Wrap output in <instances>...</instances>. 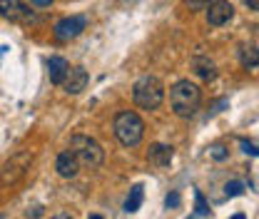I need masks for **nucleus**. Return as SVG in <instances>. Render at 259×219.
Returning <instances> with one entry per match:
<instances>
[{"instance_id": "nucleus-1", "label": "nucleus", "mask_w": 259, "mask_h": 219, "mask_svg": "<svg viewBox=\"0 0 259 219\" xmlns=\"http://www.w3.org/2000/svg\"><path fill=\"white\" fill-rule=\"evenodd\" d=\"M202 105V90L190 80H177L169 87V107L177 117H192Z\"/></svg>"}, {"instance_id": "nucleus-2", "label": "nucleus", "mask_w": 259, "mask_h": 219, "mask_svg": "<svg viewBox=\"0 0 259 219\" xmlns=\"http://www.w3.org/2000/svg\"><path fill=\"white\" fill-rule=\"evenodd\" d=\"M112 132L117 137V142L122 147H137L145 137V122L137 112L132 110H122L115 115V122H112Z\"/></svg>"}, {"instance_id": "nucleus-3", "label": "nucleus", "mask_w": 259, "mask_h": 219, "mask_svg": "<svg viewBox=\"0 0 259 219\" xmlns=\"http://www.w3.org/2000/svg\"><path fill=\"white\" fill-rule=\"evenodd\" d=\"M132 100L140 110H157L164 100V85L155 75H142L135 87H132Z\"/></svg>"}, {"instance_id": "nucleus-4", "label": "nucleus", "mask_w": 259, "mask_h": 219, "mask_svg": "<svg viewBox=\"0 0 259 219\" xmlns=\"http://www.w3.org/2000/svg\"><path fill=\"white\" fill-rule=\"evenodd\" d=\"M67 150L77 157L80 167L95 169V167H100V164L105 162V150L100 147L97 140L88 137V135H75V137L70 140V147H67Z\"/></svg>"}, {"instance_id": "nucleus-5", "label": "nucleus", "mask_w": 259, "mask_h": 219, "mask_svg": "<svg viewBox=\"0 0 259 219\" xmlns=\"http://www.w3.org/2000/svg\"><path fill=\"white\" fill-rule=\"evenodd\" d=\"M32 164V152L30 150H23V152H15L3 167H0V187H15L25 180L28 169Z\"/></svg>"}, {"instance_id": "nucleus-6", "label": "nucleus", "mask_w": 259, "mask_h": 219, "mask_svg": "<svg viewBox=\"0 0 259 219\" xmlns=\"http://www.w3.org/2000/svg\"><path fill=\"white\" fill-rule=\"evenodd\" d=\"M0 18L10 23H23V25L37 23V18L32 15V10L23 0H0Z\"/></svg>"}, {"instance_id": "nucleus-7", "label": "nucleus", "mask_w": 259, "mask_h": 219, "mask_svg": "<svg viewBox=\"0 0 259 219\" xmlns=\"http://www.w3.org/2000/svg\"><path fill=\"white\" fill-rule=\"evenodd\" d=\"M88 28V18L85 15H70V18H63V20H58L55 23V40L58 42H70V40H75L77 35H82V30Z\"/></svg>"}, {"instance_id": "nucleus-8", "label": "nucleus", "mask_w": 259, "mask_h": 219, "mask_svg": "<svg viewBox=\"0 0 259 219\" xmlns=\"http://www.w3.org/2000/svg\"><path fill=\"white\" fill-rule=\"evenodd\" d=\"M207 8H209L207 10V23L212 28H222L234 18V5L229 0H212Z\"/></svg>"}, {"instance_id": "nucleus-9", "label": "nucleus", "mask_w": 259, "mask_h": 219, "mask_svg": "<svg viewBox=\"0 0 259 219\" xmlns=\"http://www.w3.org/2000/svg\"><path fill=\"white\" fill-rule=\"evenodd\" d=\"M88 70L85 67H67V72H65L63 77V90L67 95H80L85 87H88Z\"/></svg>"}, {"instance_id": "nucleus-10", "label": "nucleus", "mask_w": 259, "mask_h": 219, "mask_svg": "<svg viewBox=\"0 0 259 219\" xmlns=\"http://www.w3.org/2000/svg\"><path fill=\"white\" fill-rule=\"evenodd\" d=\"M55 169H58V174H60V177L70 180V177H75V174L80 172V162H77V157L72 155L70 150H65V152H60V155H58Z\"/></svg>"}, {"instance_id": "nucleus-11", "label": "nucleus", "mask_w": 259, "mask_h": 219, "mask_svg": "<svg viewBox=\"0 0 259 219\" xmlns=\"http://www.w3.org/2000/svg\"><path fill=\"white\" fill-rule=\"evenodd\" d=\"M192 70L204 80V82H212V80L217 77V65L212 63L209 58H204V55H194L192 58Z\"/></svg>"}, {"instance_id": "nucleus-12", "label": "nucleus", "mask_w": 259, "mask_h": 219, "mask_svg": "<svg viewBox=\"0 0 259 219\" xmlns=\"http://www.w3.org/2000/svg\"><path fill=\"white\" fill-rule=\"evenodd\" d=\"M172 157H175V150L169 147V145H152L150 147V152H147V159L155 164V167H167L169 162H172Z\"/></svg>"}, {"instance_id": "nucleus-13", "label": "nucleus", "mask_w": 259, "mask_h": 219, "mask_svg": "<svg viewBox=\"0 0 259 219\" xmlns=\"http://www.w3.org/2000/svg\"><path fill=\"white\" fill-rule=\"evenodd\" d=\"M67 67H70V63L65 60V58H50L48 60V75H50V82H55V85H60L65 77V72H67Z\"/></svg>"}, {"instance_id": "nucleus-14", "label": "nucleus", "mask_w": 259, "mask_h": 219, "mask_svg": "<svg viewBox=\"0 0 259 219\" xmlns=\"http://www.w3.org/2000/svg\"><path fill=\"white\" fill-rule=\"evenodd\" d=\"M142 197H145L142 185H135V187L130 189V197L125 199V212H127V214H135V212L140 209V204H142Z\"/></svg>"}, {"instance_id": "nucleus-15", "label": "nucleus", "mask_w": 259, "mask_h": 219, "mask_svg": "<svg viewBox=\"0 0 259 219\" xmlns=\"http://www.w3.org/2000/svg\"><path fill=\"white\" fill-rule=\"evenodd\" d=\"M239 58H242V67L244 70H257V48L252 45V48H242V53H239Z\"/></svg>"}, {"instance_id": "nucleus-16", "label": "nucleus", "mask_w": 259, "mask_h": 219, "mask_svg": "<svg viewBox=\"0 0 259 219\" xmlns=\"http://www.w3.org/2000/svg\"><path fill=\"white\" fill-rule=\"evenodd\" d=\"M194 217H209V204L204 202L199 189H194Z\"/></svg>"}, {"instance_id": "nucleus-17", "label": "nucleus", "mask_w": 259, "mask_h": 219, "mask_svg": "<svg viewBox=\"0 0 259 219\" xmlns=\"http://www.w3.org/2000/svg\"><path fill=\"white\" fill-rule=\"evenodd\" d=\"M244 192V185L242 182H227L225 185V194L227 197H239Z\"/></svg>"}, {"instance_id": "nucleus-18", "label": "nucleus", "mask_w": 259, "mask_h": 219, "mask_svg": "<svg viewBox=\"0 0 259 219\" xmlns=\"http://www.w3.org/2000/svg\"><path fill=\"white\" fill-rule=\"evenodd\" d=\"M209 3H212V0H185V5H187L190 10H207Z\"/></svg>"}, {"instance_id": "nucleus-19", "label": "nucleus", "mask_w": 259, "mask_h": 219, "mask_svg": "<svg viewBox=\"0 0 259 219\" xmlns=\"http://www.w3.org/2000/svg\"><path fill=\"white\" fill-rule=\"evenodd\" d=\"M212 157H214L217 162L227 159V147H225V145H214V147H212Z\"/></svg>"}, {"instance_id": "nucleus-20", "label": "nucleus", "mask_w": 259, "mask_h": 219, "mask_svg": "<svg viewBox=\"0 0 259 219\" xmlns=\"http://www.w3.org/2000/svg\"><path fill=\"white\" fill-rule=\"evenodd\" d=\"M164 204H167V209H169V207H172V209H175V207H180V194H177V192H172V194H167V199H164Z\"/></svg>"}, {"instance_id": "nucleus-21", "label": "nucleus", "mask_w": 259, "mask_h": 219, "mask_svg": "<svg viewBox=\"0 0 259 219\" xmlns=\"http://www.w3.org/2000/svg\"><path fill=\"white\" fill-rule=\"evenodd\" d=\"M242 147H244V152H247V155L257 157V147H254L252 142H247V140H242Z\"/></svg>"}, {"instance_id": "nucleus-22", "label": "nucleus", "mask_w": 259, "mask_h": 219, "mask_svg": "<svg viewBox=\"0 0 259 219\" xmlns=\"http://www.w3.org/2000/svg\"><path fill=\"white\" fill-rule=\"evenodd\" d=\"M32 5H37V8H48V5H53L55 0H30Z\"/></svg>"}, {"instance_id": "nucleus-23", "label": "nucleus", "mask_w": 259, "mask_h": 219, "mask_svg": "<svg viewBox=\"0 0 259 219\" xmlns=\"http://www.w3.org/2000/svg\"><path fill=\"white\" fill-rule=\"evenodd\" d=\"M244 3H247V8H249V10H254V13L259 10V0H244Z\"/></svg>"}]
</instances>
